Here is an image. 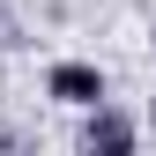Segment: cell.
Masks as SVG:
<instances>
[{"instance_id":"6da1fadb","label":"cell","mask_w":156,"mask_h":156,"mask_svg":"<svg viewBox=\"0 0 156 156\" xmlns=\"http://www.w3.org/2000/svg\"><path fill=\"white\" fill-rule=\"evenodd\" d=\"M45 97L52 104H67V112H89V104H104L112 82H104V67L97 60H52L45 67Z\"/></svg>"},{"instance_id":"7a4b0ae2","label":"cell","mask_w":156,"mask_h":156,"mask_svg":"<svg viewBox=\"0 0 156 156\" xmlns=\"http://www.w3.org/2000/svg\"><path fill=\"white\" fill-rule=\"evenodd\" d=\"M134 141H141V119H134V112H119L112 97L82 112V149H134Z\"/></svg>"},{"instance_id":"3957f363","label":"cell","mask_w":156,"mask_h":156,"mask_svg":"<svg viewBox=\"0 0 156 156\" xmlns=\"http://www.w3.org/2000/svg\"><path fill=\"white\" fill-rule=\"evenodd\" d=\"M149 126H156V104H149Z\"/></svg>"},{"instance_id":"277c9868","label":"cell","mask_w":156,"mask_h":156,"mask_svg":"<svg viewBox=\"0 0 156 156\" xmlns=\"http://www.w3.org/2000/svg\"><path fill=\"white\" fill-rule=\"evenodd\" d=\"M149 45H156V30H149Z\"/></svg>"}]
</instances>
